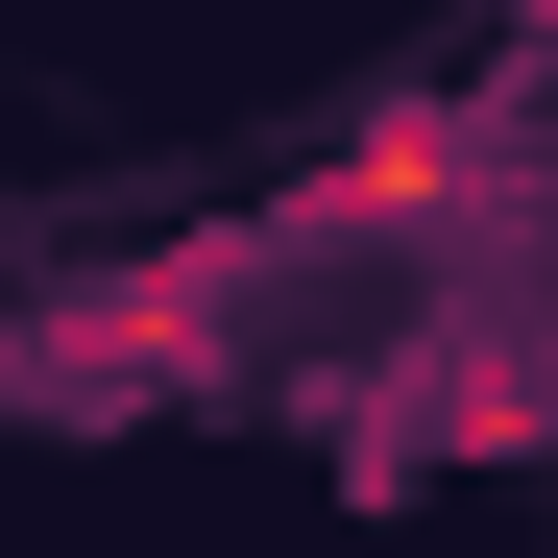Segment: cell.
<instances>
[{"label":"cell","instance_id":"cell-1","mask_svg":"<svg viewBox=\"0 0 558 558\" xmlns=\"http://www.w3.org/2000/svg\"><path fill=\"white\" fill-rule=\"evenodd\" d=\"M195 340H219V267H98V292L25 316V389L49 413H122V364H195Z\"/></svg>","mask_w":558,"mask_h":558},{"label":"cell","instance_id":"cell-2","mask_svg":"<svg viewBox=\"0 0 558 558\" xmlns=\"http://www.w3.org/2000/svg\"><path fill=\"white\" fill-rule=\"evenodd\" d=\"M534 413H558V389H534V364H413V413H389V437H364V461H510Z\"/></svg>","mask_w":558,"mask_h":558},{"label":"cell","instance_id":"cell-3","mask_svg":"<svg viewBox=\"0 0 558 558\" xmlns=\"http://www.w3.org/2000/svg\"><path fill=\"white\" fill-rule=\"evenodd\" d=\"M437 195H461V122H364L316 195H292V219H437Z\"/></svg>","mask_w":558,"mask_h":558}]
</instances>
